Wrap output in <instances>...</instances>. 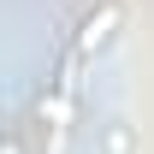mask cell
Wrapping results in <instances>:
<instances>
[{"label":"cell","mask_w":154,"mask_h":154,"mask_svg":"<svg viewBox=\"0 0 154 154\" xmlns=\"http://www.w3.org/2000/svg\"><path fill=\"white\" fill-rule=\"evenodd\" d=\"M119 24H125V6H119V0H95V6L77 18V54L83 59L107 54V48L119 42Z\"/></svg>","instance_id":"cell-1"},{"label":"cell","mask_w":154,"mask_h":154,"mask_svg":"<svg viewBox=\"0 0 154 154\" xmlns=\"http://www.w3.org/2000/svg\"><path fill=\"white\" fill-rule=\"evenodd\" d=\"M95 154H142V131L131 113H107L95 125Z\"/></svg>","instance_id":"cell-2"}]
</instances>
